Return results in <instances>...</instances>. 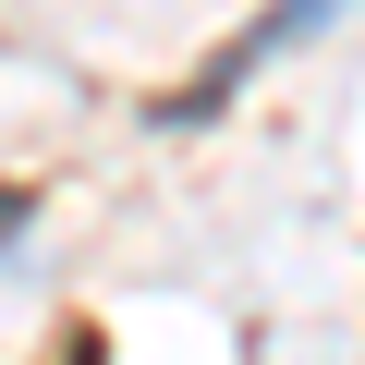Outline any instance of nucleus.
<instances>
[{
  "label": "nucleus",
  "instance_id": "nucleus-1",
  "mask_svg": "<svg viewBox=\"0 0 365 365\" xmlns=\"http://www.w3.org/2000/svg\"><path fill=\"white\" fill-rule=\"evenodd\" d=\"M13 220H25V195H0V256H13Z\"/></svg>",
  "mask_w": 365,
  "mask_h": 365
}]
</instances>
